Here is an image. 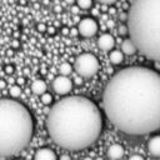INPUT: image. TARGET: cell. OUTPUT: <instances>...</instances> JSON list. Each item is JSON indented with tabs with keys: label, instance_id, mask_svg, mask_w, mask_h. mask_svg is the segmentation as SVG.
I'll return each mask as SVG.
<instances>
[{
	"label": "cell",
	"instance_id": "obj_1",
	"mask_svg": "<svg viewBox=\"0 0 160 160\" xmlns=\"http://www.w3.org/2000/svg\"><path fill=\"white\" fill-rule=\"evenodd\" d=\"M102 104L106 116L122 132L149 134L160 128V74L145 66H130L108 82Z\"/></svg>",
	"mask_w": 160,
	"mask_h": 160
},
{
	"label": "cell",
	"instance_id": "obj_2",
	"mask_svg": "<svg viewBox=\"0 0 160 160\" xmlns=\"http://www.w3.org/2000/svg\"><path fill=\"white\" fill-rule=\"evenodd\" d=\"M102 118L94 101L85 96H66L52 105L46 116V130L61 148L80 150L99 138Z\"/></svg>",
	"mask_w": 160,
	"mask_h": 160
},
{
	"label": "cell",
	"instance_id": "obj_3",
	"mask_svg": "<svg viewBox=\"0 0 160 160\" xmlns=\"http://www.w3.org/2000/svg\"><path fill=\"white\" fill-rule=\"evenodd\" d=\"M126 28L138 51L160 61V0H132Z\"/></svg>",
	"mask_w": 160,
	"mask_h": 160
},
{
	"label": "cell",
	"instance_id": "obj_4",
	"mask_svg": "<svg viewBox=\"0 0 160 160\" xmlns=\"http://www.w3.org/2000/svg\"><path fill=\"white\" fill-rule=\"evenodd\" d=\"M34 120L25 105L14 99H0V156L21 151L31 140Z\"/></svg>",
	"mask_w": 160,
	"mask_h": 160
},
{
	"label": "cell",
	"instance_id": "obj_5",
	"mask_svg": "<svg viewBox=\"0 0 160 160\" xmlns=\"http://www.w3.org/2000/svg\"><path fill=\"white\" fill-rule=\"evenodd\" d=\"M74 68L80 76L91 78L99 71L100 64H99V60L95 55H92L90 52H84L76 58Z\"/></svg>",
	"mask_w": 160,
	"mask_h": 160
},
{
	"label": "cell",
	"instance_id": "obj_6",
	"mask_svg": "<svg viewBox=\"0 0 160 160\" xmlns=\"http://www.w3.org/2000/svg\"><path fill=\"white\" fill-rule=\"evenodd\" d=\"M79 34L84 38H91L98 32V22L91 18H85L80 20L78 25Z\"/></svg>",
	"mask_w": 160,
	"mask_h": 160
},
{
	"label": "cell",
	"instance_id": "obj_7",
	"mask_svg": "<svg viewBox=\"0 0 160 160\" xmlns=\"http://www.w3.org/2000/svg\"><path fill=\"white\" fill-rule=\"evenodd\" d=\"M52 89L55 90V92L60 94V95H65L69 94L72 89V81L66 76V75H59L54 79L52 81Z\"/></svg>",
	"mask_w": 160,
	"mask_h": 160
},
{
	"label": "cell",
	"instance_id": "obj_8",
	"mask_svg": "<svg viewBox=\"0 0 160 160\" xmlns=\"http://www.w3.org/2000/svg\"><path fill=\"white\" fill-rule=\"evenodd\" d=\"M98 46L104 51H110L115 46V39L110 34H102L98 39Z\"/></svg>",
	"mask_w": 160,
	"mask_h": 160
},
{
	"label": "cell",
	"instance_id": "obj_9",
	"mask_svg": "<svg viewBox=\"0 0 160 160\" xmlns=\"http://www.w3.org/2000/svg\"><path fill=\"white\" fill-rule=\"evenodd\" d=\"M34 160H58V156L54 150L49 148H41L36 150L34 155Z\"/></svg>",
	"mask_w": 160,
	"mask_h": 160
},
{
	"label": "cell",
	"instance_id": "obj_10",
	"mask_svg": "<svg viewBox=\"0 0 160 160\" xmlns=\"http://www.w3.org/2000/svg\"><path fill=\"white\" fill-rule=\"evenodd\" d=\"M149 154L154 158H160V135L152 136L148 142Z\"/></svg>",
	"mask_w": 160,
	"mask_h": 160
},
{
	"label": "cell",
	"instance_id": "obj_11",
	"mask_svg": "<svg viewBox=\"0 0 160 160\" xmlns=\"http://www.w3.org/2000/svg\"><path fill=\"white\" fill-rule=\"evenodd\" d=\"M124 152H125V150H124L122 145H120V144H112L108 149V156L112 160H120L124 156Z\"/></svg>",
	"mask_w": 160,
	"mask_h": 160
},
{
	"label": "cell",
	"instance_id": "obj_12",
	"mask_svg": "<svg viewBox=\"0 0 160 160\" xmlns=\"http://www.w3.org/2000/svg\"><path fill=\"white\" fill-rule=\"evenodd\" d=\"M121 51L124 55H134L138 51V49L131 39H125L121 44Z\"/></svg>",
	"mask_w": 160,
	"mask_h": 160
},
{
	"label": "cell",
	"instance_id": "obj_13",
	"mask_svg": "<svg viewBox=\"0 0 160 160\" xmlns=\"http://www.w3.org/2000/svg\"><path fill=\"white\" fill-rule=\"evenodd\" d=\"M31 91L36 95H41L46 91V84L44 80H35L32 84H31Z\"/></svg>",
	"mask_w": 160,
	"mask_h": 160
},
{
	"label": "cell",
	"instance_id": "obj_14",
	"mask_svg": "<svg viewBox=\"0 0 160 160\" xmlns=\"http://www.w3.org/2000/svg\"><path fill=\"white\" fill-rule=\"evenodd\" d=\"M109 60L111 64L114 65H119L124 60V54L121 50H111L110 54H109Z\"/></svg>",
	"mask_w": 160,
	"mask_h": 160
},
{
	"label": "cell",
	"instance_id": "obj_15",
	"mask_svg": "<svg viewBox=\"0 0 160 160\" xmlns=\"http://www.w3.org/2000/svg\"><path fill=\"white\" fill-rule=\"evenodd\" d=\"M59 70H60V74L61 75H69L70 72H71V65L69 64V62H62L61 65H60V68H59Z\"/></svg>",
	"mask_w": 160,
	"mask_h": 160
},
{
	"label": "cell",
	"instance_id": "obj_16",
	"mask_svg": "<svg viewBox=\"0 0 160 160\" xmlns=\"http://www.w3.org/2000/svg\"><path fill=\"white\" fill-rule=\"evenodd\" d=\"M78 6L82 10H86V9H90L91 5H92V0H75Z\"/></svg>",
	"mask_w": 160,
	"mask_h": 160
},
{
	"label": "cell",
	"instance_id": "obj_17",
	"mask_svg": "<svg viewBox=\"0 0 160 160\" xmlns=\"http://www.w3.org/2000/svg\"><path fill=\"white\" fill-rule=\"evenodd\" d=\"M40 100H41V102L44 104V105H50L51 102H52V96L49 94V92H44V94H41L40 95Z\"/></svg>",
	"mask_w": 160,
	"mask_h": 160
},
{
	"label": "cell",
	"instance_id": "obj_18",
	"mask_svg": "<svg viewBox=\"0 0 160 160\" xmlns=\"http://www.w3.org/2000/svg\"><path fill=\"white\" fill-rule=\"evenodd\" d=\"M20 94H21V89H20L18 85L11 86V89H10V95H11L12 98H18V96H20Z\"/></svg>",
	"mask_w": 160,
	"mask_h": 160
},
{
	"label": "cell",
	"instance_id": "obj_19",
	"mask_svg": "<svg viewBox=\"0 0 160 160\" xmlns=\"http://www.w3.org/2000/svg\"><path fill=\"white\" fill-rule=\"evenodd\" d=\"M129 160H145L141 155H138V154H135V155H131L130 158H129Z\"/></svg>",
	"mask_w": 160,
	"mask_h": 160
},
{
	"label": "cell",
	"instance_id": "obj_20",
	"mask_svg": "<svg viewBox=\"0 0 160 160\" xmlns=\"http://www.w3.org/2000/svg\"><path fill=\"white\" fill-rule=\"evenodd\" d=\"M99 2H101V4H106V5H111V4H114V2H116L118 0H98Z\"/></svg>",
	"mask_w": 160,
	"mask_h": 160
},
{
	"label": "cell",
	"instance_id": "obj_21",
	"mask_svg": "<svg viewBox=\"0 0 160 160\" xmlns=\"http://www.w3.org/2000/svg\"><path fill=\"white\" fill-rule=\"evenodd\" d=\"M60 160H71V158L69 155H61L60 156Z\"/></svg>",
	"mask_w": 160,
	"mask_h": 160
},
{
	"label": "cell",
	"instance_id": "obj_22",
	"mask_svg": "<svg viewBox=\"0 0 160 160\" xmlns=\"http://www.w3.org/2000/svg\"><path fill=\"white\" fill-rule=\"evenodd\" d=\"M5 71H6L8 74H11V72H12V66H6V68H5Z\"/></svg>",
	"mask_w": 160,
	"mask_h": 160
},
{
	"label": "cell",
	"instance_id": "obj_23",
	"mask_svg": "<svg viewBox=\"0 0 160 160\" xmlns=\"http://www.w3.org/2000/svg\"><path fill=\"white\" fill-rule=\"evenodd\" d=\"M65 2H66V4H70V5H72V4L75 2V0H65Z\"/></svg>",
	"mask_w": 160,
	"mask_h": 160
},
{
	"label": "cell",
	"instance_id": "obj_24",
	"mask_svg": "<svg viewBox=\"0 0 160 160\" xmlns=\"http://www.w3.org/2000/svg\"><path fill=\"white\" fill-rule=\"evenodd\" d=\"M84 160H92V159H91V158H89V156H88V158H85V159H84Z\"/></svg>",
	"mask_w": 160,
	"mask_h": 160
}]
</instances>
